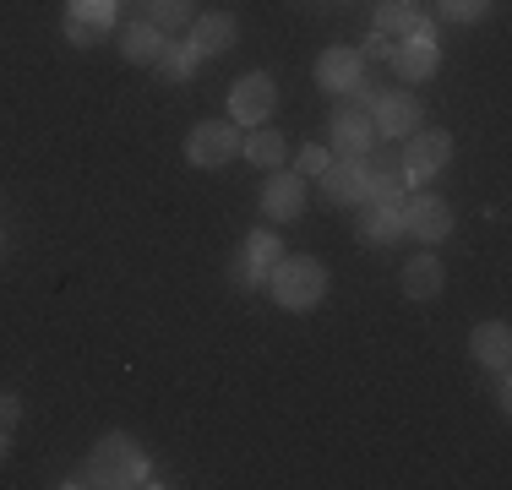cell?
Returning <instances> with one entry per match:
<instances>
[{"label": "cell", "mask_w": 512, "mask_h": 490, "mask_svg": "<svg viewBox=\"0 0 512 490\" xmlns=\"http://www.w3.org/2000/svg\"><path fill=\"white\" fill-rule=\"evenodd\" d=\"M191 66H197V55H191V44L186 49H164V55H158V71H164V77H175V82H186L191 77Z\"/></svg>", "instance_id": "obj_22"}, {"label": "cell", "mask_w": 512, "mask_h": 490, "mask_svg": "<svg viewBox=\"0 0 512 490\" xmlns=\"http://www.w3.org/2000/svg\"><path fill=\"white\" fill-rule=\"evenodd\" d=\"M360 164H365V202H387V196H404L409 175H404V153H398L393 142L371 147V153H365ZM365 202H360V207H365Z\"/></svg>", "instance_id": "obj_4"}, {"label": "cell", "mask_w": 512, "mask_h": 490, "mask_svg": "<svg viewBox=\"0 0 512 490\" xmlns=\"http://www.w3.org/2000/svg\"><path fill=\"white\" fill-rule=\"evenodd\" d=\"M404 294L409 300H436L442 294V284H447V267L436 262V256H414V262H404Z\"/></svg>", "instance_id": "obj_16"}, {"label": "cell", "mask_w": 512, "mask_h": 490, "mask_svg": "<svg viewBox=\"0 0 512 490\" xmlns=\"http://www.w3.org/2000/svg\"><path fill=\"white\" fill-rule=\"evenodd\" d=\"M360 66H365V55L360 49H322V60H316V82H322L327 93H349V88H360Z\"/></svg>", "instance_id": "obj_13"}, {"label": "cell", "mask_w": 512, "mask_h": 490, "mask_svg": "<svg viewBox=\"0 0 512 490\" xmlns=\"http://www.w3.org/2000/svg\"><path fill=\"white\" fill-rule=\"evenodd\" d=\"M316 180H322L327 202H365V164L360 158H327V169Z\"/></svg>", "instance_id": "obj_14"}, {"label": "cell", "mask_w": 512, "mask_h": 490, "mask_svg": "<svg viewBox=\"0 0 512 490\" xmlns=\"http://www.w3.org/2000/svg\"><path fill=\"white\" fill-rule=\"evenodd\" d=\"M240 137H246V131H235V120H202L186 142V158L197 169H218L240 153Z\"/></svg>", "instance_id": "obj_5"}, {"label": "cell", "mask_w": 512, "mask_h": 490, "mask_svg": "<svg viewBox=\"0 0 512 490\" xmlns=\"http://www.w3.org/2000/svg\"><path fill=\"white\" fill-rule=\"evenodd\" d=\"M365 55H371V60H387V55H393V39H387V33H371V39H365Z\"/></svg>", "instance_id": "obj_28"}, {"label": "cell", "mask_w": 512, "mask_h": 490, "mask_svg": "<svg viewBox=\"0 0 512 490\" xmlns=\"http://www.w3.org/2000/svg\"><path fill=\"white\" fill-rule=\"evenodd\" d=\"M371 131H376V142H404L409 131H420V98H409V93H387V98H376V109H371Z\"/></svg>", "instance_id": "obj_9"}, {"label": "cell", "mask_w": 512, "mask_h": 490, "mask_svg": "<svg viewBox=\"0 0 512 490\" xmlns=\"http://www.w3.org/2000/svg\"><path fill=\"white\" fill-rule=\"evenodd\" d=\"M300 213H306V180L300 175H267L262 180V218H284V224H295Z\"/></svg>", "instance_id": "obj_10"}, {"label": "cell", "mask_w": 512, "mask_h": 490, "mask_svg": "<svg viewBox=\"0 0 512 490\" xmlns=\"http://www.w3.org/2000/svg\"><path fill=\"white\" fill-rule=\"evenodd\" d=\"M267 289L284 311H316L327 294V267L316 256H278L273 273H267Z\"/></svg>", "instance_id": "obj_1"}, {"label": "cell", "mask_w": 512, "mask_h": 490, "mask_svg": "<svg viewBox=\"0 0 512 490\" xmlns=\"http://www.w3.org/2000/svg\"><path fill=\"white\" fill-rule=\"evenodd\" d=\"M240 153H246L256 169H278V164H284V153H289V147H284V137H278V131L251 126L246 137H240Z\"/></svg>", "instance_id": "obj_20"}, {"label": "cell", "mask_w": 512, "mask_h": 490, "mask_svg": "<svg viewBox=\"0 0 512 490\" xmlns=\"http://www.w3.org/2000/svg\"><path fill=\"white\" fill-rule=\"evenodd\" d=\"M491 11V0H442V17L447 22H480Z\"/></svg>", "instance_id": "obj_24"}, {"label": "cell", "mask_w": 512, "mask_h": 490, "mask_svg": "<svg viewBox=\"0 0 512 490\" xmlns=\"http://www.w3.org/2000/svg\"><path fill=\"white\" fill-rule=\"evenodd\" d=\"M436 66H442V49H436L431 22H420V28H414L404 44H393V71H398L404 82H425V77H436Z\"/></svg>", "instance_id": "obj_7"}, {"label": "cell", "mask_w": 512, "mask_h": 490, "mask_svg": "<svg viewBox=\"0 0 512 490\" xmlns=\"http://www.w3.org/2000/svg\"><path fill=\"white\" fill-rule=\"evenodd\" d=\"M6 452H11V431H0V463H6Z\"/></svg>", "instance_id": "obj_29"}, {"label": "cell", "mask_w": 512, "mask_h": 490, "mask_svg": "<svg viewBox=\"0 0 512 490\" xmlns=\"http://www.w3.org/2000/svg\"><path fill=\"white\" fill-rule=\"evenodd\" d=\"M164 39H169V33H164V28H153V22H131L126 39H120V55L137 60V66H158V55L169 49Z\"/></svg>", "instance_id": "obj_18"}, {"label": "cell", "mask_w": 512, "mask_h": 490, "mask_svg": "<svg viewBox=\"0 0 512 490\" xmlns=\"http://www.w3.org/2000/svg\"><path fill=\"white\" fill-rule=\"evenodd\" d=\"M404 235V202L387 196V202H365V218H360V240L371 245H393Z\"/></svg>", "instance_id": "obj_15"}, {"label": "cell", "mask_w": 512, "mask_h": 490, "mask_svg": "<svg viewBox=\"0 0 512 490\" xmlns=\"http://www.w3.org/2000/svg\"><path fill=\"white\" fill-rule=\"evenodd\" d=\"M235 17L229 11H207V17H191V55L207 60V55H224L235 49Z\"/></svg>", "instance_id": "obj_12"}, {"label": "cell", "mask_w": 512, "mask_h": 490, "mask_svg": "<svg viewBox=\"0 0 512 490\" xmlns=\"http://www.w3.org/2000/svg\"><path fill=\"white\" fill-rule=\"evenodd\" d=\"M469 349H474V360H480V365H496V371H502L507 354H512V327L507 322H480L469 333Z\"/></svg>", "instance_id": "obj_17"}, {"label": "cell", "mask_w": 512, "mask_h": 490, "mask_svg": "<svg viewBox=\"0 0 512 490\" xmlns=\"http://www.w3.org/2000/svg\"><path fill=\"white\" fill-rule=\"evenodd\" d=\"M404 235L425 240V245L447 240V235H453V207H447L442 196L420 191V196H414V202H404Z\"/></svg>", "instance_id": "obj_8"}, {"label": "cell", "mask_w": 512, "mask_h": 490, "mask_svg": "<svg viewBox=\"0 0 512 490\" xmlns=\"http://www.w3.org/2000/svg\"><path fill=\"white\" fill-rule=\"evenodd\" d=\"M273 104H278V88H273L267 71H251V77H240L235 88H229V115H235V126H267Z\"/></svg>", "instance_id": "obj_6"}, {"label": "cell", "mask_w": 512, "mask_h": 490, "mask_svg": "<svg viewBox=\"0 0 512 490\" xmlns=\"http://www.w3.org/2000/svg\"><path fill=\"white\" fill-rule=\"evenodd\" d=\"M82 469H88V485H109V490H120V485H153L148 480V463H142V452H137V441H131V436H104Z\"/></svg>", "instance_id": "obj_2"}, {"label": "cell", "mask_w": 512, "mask_h": 490, "mask_svg": "<svg viewBox=\"0 0 512 490\" xmlns=\"http://www.w3.org/2000/svg\"><path fill=\"white\" fill-rule=\"evenodd\" d=\"M99 22H82V17H66V39L71 44H77V49H93V44H99Z\"/></svg>", "instance_id": "obj_25"}, {"label": "cell", "mask_w": 512, "mask_h": 490, "mask_svg": "<svg viewBox=\"0 0 512 490\" xmlns=\"http://www.w3.org/2000/svg\"><path fill=\"white\" fill-rule=\"evenodd\" d=\"M371 147H376L371 115H365V109H338L333 115V153L338 158H365Z\"/></svg>", "instance_id": "obj_11"}, {"label": "cell", "mask_w": 512, "mask_h": 490, "mask_svg": "<svg viewBox=\"0 0 512 490\" xmlns=\"http://www.w3.org/2000/svg\"><path fill=\"white\" fill-rule=\"evenodd\" d=\"M148 22H153V28H164V33L186 28V22H191V0H148Z\"/></svg>", "instance_id": "obj_21"}, {"label": "cell", "mask_w": 512, "mask_h": 490, "mask_svg": "<svg viewBox=\"0 0 512 490\" xmlns=\"http://www.w3.org/2000/svg\"><path fill=\"white\" fill-rule=\"evenodd\" d=\"M17 420H22L17 392H0V431H17Z\"/></svg>", "instance_id": "obj_27"}, {"label": "cell", "mask_w": 512, "mask_h": 490, "mask_svg": "<svg viewBox=\"0 0 512 490\" xmlns=\"http://www.w3.org/2000/svg\"><path fill=\"white\" fill-rule=\"evenodd\" d=\"M404 175H409V186H425L431 175H442L447 169V158H453V137L447 131H409L404 137Z\"/></svg>", "instance_id": "obj_3"}, {"label": "cell", "mask_w": 512, "mask_h": 490, "mask_svg": "<svg viewBox=\"0 0 512 490\" xmlns=\"http://www.w3.org/2000/svg\"><path fill=\"white\" fill-rule=\"evenodd\" d=\"M327 169V147H300L295 153V175L306 180V175H322Z\"/></svg>", "instance_id": "obj_26"}, {"label": "cell", "mask_w": 512, "mask_h": 490, "mask_svg": "<svg viewBox=\"0 0 512 490\" xmlns=\"http://www.w3.org/2000/svg\"><path fill=\"white\" fill-rule=\"evenodd\" d=\"M66 17H82V22H99V28H109V17H115V0H71Z\"/></svg>", "instance_id": "obj_23"}, {"label": "cell", "mask_w": 512, "mask_h": 490, "mask_svg": "<svg viewBox=\"0 0 512 490\" xmlns=\"http://www.w3.org/2000/svg\"><path fill=\"white\" fill-rule=\"evenodd\" d=\"M420 22V0H382L376 6V33H387V39H409Z\"/></svg>", "instance_id": "obj_19"}]
</instances>
